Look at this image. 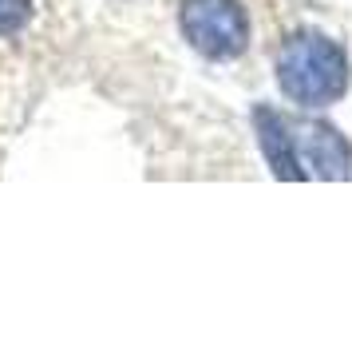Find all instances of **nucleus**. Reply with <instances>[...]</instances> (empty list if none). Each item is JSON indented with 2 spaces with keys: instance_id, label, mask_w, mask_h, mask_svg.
Returning <instances> with one entry per match:
<instances>
[{
  "instance_id": "f257e3e1",
  "label": "nucleus",
  "mask_w": 352,
  "mask_h": 341,
  "mask_svg": "<svg viewBox=\"0 0 352 341\" xmlns=\"http://www.w3.org/2000/svg\"><path fill=\"white\" fill-rule=\"evenodd\" d=\"M277 87L297 107H333L349 92V56L324 32H297L277 52Z\"/></svg>"
},
{
  "instance_id": "f03ea898",
  "label": "nucleus",
  "mask_w": 352,
  "mask_h": 341,
  "mask_svg": "<svg viewBox=\"0 0 352 341\" xmlns=\"http://www.w3.org/2000/svg\"><path fill=\"white\" fill-rule=\"evenodd\" d=\"M178 28L182 40L214 64L238 60L250 48V12L241 0H182Z\"/></svg>"
},
{
  "instance_id": "7ed1b4c3",
  "label": "nucleus",
  "mask_w": 352,
  "mask_h": 341,
  "mask_svg": "<svg viewBox=\"0 0 352 341\" xmlns=\"http://www.w3.org/2000/svg\"><path fill=\"white\" fill-rule=\"evenodd\" d=\"M297 131V155L317 179H352V143L333 123H293Z\"/></svg>"
},
{
  "instance_id": "20e7f679",
  "label": "nucleus",
  "mask_w": 352,
  "mask_h": 341,
  "mask_svg": "<svg viewBox=\"0 0 352 341\" xmlns=\"http://www.w3.org/2000/svg\"><path fill=\"white\" fill-rule=\"evenodd\" d=\"M254 127H257V143H261V151H265V163H270V171L277 175V179H285V183L309 179L301 155H297V131H293V123H289L285 115H277L273 107L257 103L254 107Z\"/></svg>"
},
{
  "instance_id": "39448f33",
  "label": "nucleus",
  "mask_w": 352,
  "mask_h": 341,
  "mask_svg": "<svg viewBox=\"0 0 352 341\" xmlns=\"http://www.w3.org/2000/svg\"><path fill=\"white\" fill-rule=\"evenodd\" d=\"M32 20V0H0V40L16 36Z\"/></svg>"
}]
</instances>
